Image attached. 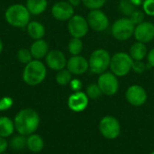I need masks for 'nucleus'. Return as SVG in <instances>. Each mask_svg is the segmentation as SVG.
Wrapping results in <instances>:
<instances>
[{
    "instance_id": "5",
    "label": "nucleus",
    "mask_w": 154,
    "mask_h": 154,
    "mask_svg": "<svg viewBox=\"0 0 154 154\" xmlns=\"http://www.w3.org/2000/svg\"><path fill=\"white\" fill-rule=\"evenodd\" d=\"M133 62L134 60L131 58L129 53L118 51L111 56L109 69L116 77H125L132 70Z\"/></svg>"
},
{
    "instance_id": "2",
    "label": "nucleus",
    "mask_w": 154,
    "mask_h": 154,
    "mask_svg": "<svg viewBox=\"0 0 154 154\" xmlns=\"http://www.w3.org/2000/svg\"><path fill=\"white\" fill-rule=\"evenodd\" d=\"M47 66L40 60H32L27 63L23 70V80L28 86L40 85L46 78Z\"/></svg>"
},
{
    "instance_id": "17",
    "label": "nucleus",
    "mask_w": 154,
    "mask_h": 154,
    "mask_svg": "<svg viewBox=\"0 0 154 154\" xmlns=\"http://www.w3.org/2000/svg\"><path fill=\"white\" fill-rule=\"evenodd\" d=\"M30 51L32 53V56L33 60H42L46 57L47 53L49 52V44L44 39H40V40H35L31 47H30Z\"/></svg>"
},
{
    "instance_id": "13",
    "label": "nucleus",
    "mask_w": 154,
    "mask_h": 154,
    "mask_svg": "<svg viewBox=\"0 0 154 154\" xmlns=\"http://www.w3.org/2000/svg\"><path fill=\"white\" fill-rule=\"evenodd\" d=\"M67 58L64 52L60 50L49 51L45 57V64L48 68L54 71H59L63 69L67 66Z\"/></svg>"
},
{
    "instance_id": "25",
    "label": "nucleus",
    "mask_w": 154,
    "mask_h": 154,
    "mask_svg": "<svg viewBox=\"0 0 154 154\" xmlns=\"http://www.w3.org/2000/svg\"><path fill=\"white\" fill-rule=\"evenodd\" d=\"M135 9L136 7L131 3L130 0H120L118 3V10L125 17H129Z\"/></svg>"
},
{
    "instance_id": "19",
    "label": "nucleus",
    "mask_w": 154,
    "mask_h": 154,
    "mask_svg": "<svg viewBox=\"0 0 154 154\" xmlns=\"http://www.w3.org/2000/svg\"><path fill=\"white\" fill-rule=\"evenodd\" d=\"M26 31H27L28 35L32 39H33L34 41L43 39V37L45 35V32H46L44 25L42 23L38 22V21L30 22L26 26Z\"/></svg>"
},
{
    "instance_id": "4",
    "label": "nucleus",
    "mask_w": 154,
    "mask_h": 154,
    "mask_svg": "<svg viewBox=\"0 0 154 154\" xmlns=\"http://www.w3.org/2000/svg\"><path fill=\"white\" fill-rule=\"evenodd\" d=\"M111 55L109 51L103 48L94 50L88 59L89 70L94 74H102L107 70L110 66Z\"/></svg>"
},
{
    "instance_id": "32",
    "label": "nucleus",
    "mask_w": 154,
    "mask_h": 154,
    "mask_svg": "<svg viewBox=\"0 0 154 154\" xmlns=\"http://www.w3.org/2000/svg\"><path fill=\"white\" fill-rule=\"evenodd\" d=\"M142 6L146 15L154 16V0H144Z\"/></svg>"
},
{
    "instance_id": "27",
    "label": "nucleus",
    "mask_w": 154,
    "mask_h": 154,
    "mask_svg": "<svg viewBox=\"0 0 154 154\" xmlns=\"http://www.w3.org/2000/svg\"><path fill=\"white\" fill-rule=\"evenodd\" d=\"M16 58H17V60H18L19 62H21L23 64H25V65L33 60L30 50L29 49H26V48H21L17 51Z\"/></svg>"
},
{
    "instance_id": "20",
    "label": "nucleus",
    "mask_w": 154,
    "mask_h": 154,
    "mask_svg": "<svg viewBox=\"0 0 154 154\" xmlns=\"http://www.w3.org/2000/svg\"><path fill=\"white\" fill-rule=\"evenodd\" d=\"M44 147V141L42 137L37 134H32L26 138V148L32 152L37 153L42 151Z\"/></svg>"
},
{
    "instance_id": "39",
    "label": "nucleus",
    "mask_w": 154,
    "mask_h": 154,
    "mask_svg": "<svg viewBox=\"0 0 154 154\" xmlns=\"http://www.w3.org/2000/svg\"><path fill=\"white\" fill-rule=\"evenodd\" d=\"M3 49H4V44H3V42H2L1 38H0V54H1L2 51H3Z\"/></svg>"
},
{
    "instance_id": "34",
    "label": "nucleus",
    "mask_w": 154,
    "mask_h": 154,
    "mask_svg": "<svg viewBox=\"0 0 154 154\" xmlns=\"http://www.w3.org/2000/svg\"><path fill=\"white\" fill-rule=\"evenodd\" d=\"M69 86L74 92H78L80 91L82 88V82L79 79H72L69 83Z\"/></svg>"
},
{
    "instance_id": "36",
    "label": "nucleus",
    "mask_w": 154,
    "mask_h": 154,
    "mask_svg": "<svg viewBox=\"0 0 154 154\" xmlns=\"http://www.w3.org/2000/svg\"><path fill=\"white\" fill-rule=\"evenodd\" d=\"M8 142L6 141V138L0 137V154L5 153L6 149L8 148Z\"/></svg>"
},
{
    "instance_id": "18",
    "label": "nucleus",
    "mask_w": 154,
    "mask_h": 154,
    "mask_svg": "<svg viewBox=\"0 0 154 154\" xmlns=\"http://www.w3.org/2000/svg\"><path fill=\"white\" fill-rule=\"evenodd\" d=\"M148 48L145 43L135 42L129 49V55L134 60H143L148 54Z\"/></svg>"
},
{
    "instance_id": "24",
    "label": "nucleus",
    "mask_w": 154,
    "mask_h": 154,
    "mask_svg": "<svg viewBox=\"0 0 154 154\" xmlns=\"http://www.w3.org/2000/svg\"><path fill=\"white\" fill-rule=\"evenodd\" d=\"M55 79H56V82L59 85L67 86L70 83V81L72 79V74L67 69H63L57 71Z\"/></svg>"
},
{
    "instance_id": "7",
    "label": "nucleus",
    "mask_w": 154,
    "mask_h": 154,
    "mask_svg": "<svg viewBox=\"0 0 154 154\" xmlns=\"http://www.w3.org/2000/svg\"><path fill=\"white\" fill-rule=\"evenodd\" d=\"M86 18L89 29H91L94 32H104L109 26V18L106 15V14L101 9L89 10Z\"/></svg>"
},
{
    "instance_id": "8",
    "label": "nucleus",
    "mask_w": 154,
    "mask_h": 154,
    "mask_svg": "<svg viewBox=\"0 0 154 154\" xmlns=\"http://www.w3.org/2000/svg\"><path fill=\"white\" fill-rule=\"evenodd\" d=\"M97 85L101 89L102 94L106 96H114L119 89L118 77L111 71H106L99 75Z\"/></svg>"
},
{
    "instance_id": "16",
    "label": "nucleus",
    "mask_w": 154,
    "mask_h": 154,
    "mask_svg": "<svg viewBox=\"0 0 154 154\" xmlns=\"http://www.w3.org/2000/svg\"><path fill=\"white\" fill-rule=\"evenodd\" d=\"M88 99L89 98L85 92H74L68 98V106L73 112H82L87 108Z\"/></svg>"
},
{
    "instance_id": "1",
    "label": "nucleus",
    "mask_w": 154,
    "mask_h": 154,
    "mask_svg": "<svg viewBox=\"0 0 154 154\" xmlns=\"http://www.w3.org/2000/svg\"><path fill=\"white\" fill-rule=\"evenodd\" d=\"M15 131L18 134L28 136L34 134L40 125V116L32 108H23L14 118Z\"/></svg>"
},
{
    "instance_id": "37",
    "label": "nucleus",
    "mask_w": 154,
    "mask_h": 154,
    "mask_svg": "<svg viewBox=\"0 0 154 154\" xmlns=\"http://www.w3.org/2000/svg\"><path fill=\"white\" fill-rule=\"evenodd\" d=\"M68 2L75 8V7H77V6H79L82 2H81V0H68Z\"/></svg>"
},
{
    "instance_id": "3",
    "label": "nucleus",
    "mask_w": 154,
    "mask_h": 154,
    "mask_svg": "<svg viewBox=\"0 0 154 154\" xmlns=\"http://www.w3.org/2000/svg\"><path fill=\"white\" fill-rule=\"evenodd\" d=\"M5 19L8 24L15 28H25L30 23L31 14L25 5L14 4L9 5L5 12Z\"/></svg>"
},
{
    "instance_id": "6",
    "label": "nucleus",
    "mask_w": 154,
    "mask_h": 154,
    "mask_svg": "<svg viewBox=\"0 0 154 154\" xmlns=\"http://www.w3.org/2000/svg\"><path fill=\"white\" fill-rule=\"evenodd\" d=\"M134 28L135 25L129 19V17L123 16L116 19L112 23L111 34L116 40L119 42H125L134 36Z\"/></svg>"
},
{
    "instance_id": "22",
    "label": "nucleus",
    "mask_w": 154,
    "mask_h": 154,
    "mask_svg": "<svg viewBox=\"0 0 154 154\" xmlns=\"http://www.w3.org/2000/svg\"><path fill=\"white\" fill-rule=\"evenodd\" d=\"M15 131L14 120L8 116H0V137L7 138Z\"/></svg>"
},
{
    "instance_id": "26",
    "label": "nucleus",
    "mask_w": 154,
    "mask_h": 154,
    "mask_svg": "<svg viewBox=\"0 0 154 154\" xmlns=\"http://www.w3.org/2000/svg\"><path fill=\"white\" fill-rule=\"evenodd\" d=\"M26 138L27 136L24 135H21V134L15 135L11 139L9 145L13 150L21 151L26 147Z\"/></svg>"
},
{
    "instance_id": "10",
    "label": "nucleus",
    "mask_w": 154,
    "mask_h": 154,
    "mask_svg": "<svg viewBox=\"0 0 154 154\" xmlns=\"http://www.w3.org/2000/svg\"><path fill=\"white\" fill-rule=\"evenodd\" d=\"M99 131L105 138L110 140L116 139L121 132L120 123L114 116H105L99 123Z\"/></svg>"
},
{
    "instance_id": "30",
    "label": "nucleus",
    "mask_w": 154,
    "mask_h": 154,
    "mask_svg": "<svg viewBox=\"0 0 154 154\" xmlns=\"http://www.w3.org/2000/svg\"><path fill=\"white\" fill-rule=\"evenodd\" d=\"M145 14L143 10H139V9H135L133 14L129 16V19L133 22V23L134 25H137L143 22H144L145 19Z\"/></svg>"
},
{
    "instance_id": "33",
    "label": "nucleus",
    "mask_w": 154,
    "mask_h": 154,
    "mask_svg": "<svg viewBox=\"0 0 154 154\" xmlns=\"http://www.w3.org/2000/svg\"><path fill=\"white\" fill-rule=\"evenodd\" d=\"M14 105V100L10 97H3L0 98V112L9 110Z\"/></svg>"
},
{
    "instance_id": "40",
    "label": "nucleus",
    "mask_w": 154,
    "mask_h": 154,
    "mask_svg": "<svg viewBox=\"0 0 154 154\" xmlns=\"http://www.w3.org/2000/svg\"><path fill=\"white\" fill-rule=\"evenodd\" d=\"M151 154H154V152H152V153Z\"/></svg>"
},
{
    "instance_id": "31",
    "label": "nucleus",
    "mask_w": 154,
    "mask_h": 154,
    "mask_svg": "<svg viewBox=\"0 0 154 154\" xmlns=\"http://www.w3.org/2000/svg\"><path fill=\"white\" fill-rule=\"evenodd\" d=\"M148 68L150 67L148 66V64L144 63L143 60H134L132 70H134L137 74H143Z\"/></svg>"
},
{
    "instance_id": "15",
    "label": "nucleus",
    "mask_w": 154,
    "mask_h": 154,
    "mask_svg": "<svg viewBox=\"0 0 154 154\" xmlns=\"http://www.w3.org/2000/svg\"><path fill=\"white\" fill-rule=\"evenodd\" d=\"M66 68L72 75H83L89 69L88 60L81 55L71 56L67 61Z\"/></svg>"
},
{
    "instance_id": "28",
    "label": "nucleus",
    "mask_w": 154,
    "mask_h": 154,
    "mask_svg": "<svg viewBox=\"0 0 154 154\" xmlns=\"http://www.w3.org/2000/svg\"><path fill=\"white\" fill-rule=\"evenodd\" d=\"M86 94L90 99H97L101 97L102 91L99 88L97 83H92L89 84L86 88Z\"/></svg>"
},
{
    "instance_id": "29",
    "label": "nucleus",
    "mask_w": 154,
    "mask_h": 154,
    "mask_svg": "<svg viewBox=\"0 0 154 154\" xmlns=\"http://www.w3.org/2000/svg\"><path fill=\"white\" fill-rule=\"evenodd\" d=\"M83 5L88 10L101 9L106 3V0H81Z\"/></svg>"
},
{
    "instance_id": "41",
    "label": "nucleus",
    "mask_w": 154,
    "mask_h": 154,
    "mask_svg": "<svg viewBox=\"0 0 154 154\" xmlns=\"http://www.w3.org/2000/svg\"><path fill=\"white\" fill-rule=\"evenodd\" d=\"M2 154H6V153H2Z\"/></svg>"
},
{
    "instance_id": "23",
    "label": "nucleus",
    "mask_w": 154,
    "mask_h": 154,
    "mask_svg": "<svg viewBox=\"0 0 154 154\" xmlns=\"http://www.w3.org/2000/svg\"><path fill=\"white\" fill-rule=\"evenodd\" d=\"M68 51L71 56L80 55L83 51V42L79 38L72 37L68 43Z\"/></svg>"
},
{
    "instance_id": "11",
    "label": "nucleus",
    "mask_w": 154,
    "mask_h": 154,
    "mask_svg": "<svg viewBox=\"0 0 154 154\" xmlns=\"http://www.w3.org/2000/svg\"><path fill=\"white\" fill-rule=\"evenodd\" d=\"M51 13L54 19L65 22L75 14V8L68 1H58L51 6Z\"/></svg>"
},
{
    "instance_id": "14",
    "label": "nucleus",
    "mask_w": 154,
    "mask_h": 154,
    "mask_svg": "<svg viewBox=\"0 0 154 154\" xmlns=\"http://www.w3.org/2000/svg\"><path fill=\"white\" fill-rule=\"evenodd\" d=\"M134 36L136 42L148 43L154 40V23L152 22L144 21L135 25Z\"/></svg>"
},
{
    "instance_id": "35",
    "label": "nucleus",
    "mask_w": 154,
    "mask_h": 154,
    "mask_svg": "<svg viewBox=\"0 0 154 154\" xmlns=\"http://www.w3.org/2000/svg\"><path fill=\"white\" fill-rule=\"evenodd\" d=\"M147 64L150 68H154V47L148 51L147 54Z\"/></svg>"
},
{
    "instance_id": "21",
    "label": "nucleus",
    "mask_w": 154,
    "mask_h": 154,
    "mask_svg": "<svg viewBox=\"0 0 154 154\" xmlns=\"http://www.w3.org/2000/svg\"><path fill=\"white\" fill-rule=\"evenodd\" d=\"M25 6L32 15H40L48 7V0H26Z\"/></svg>"
},
{
    "instance_id": "38",
    "label": "nucleus",
    "mask_w": 154,
    "mask_h": 154,
    "mask_svg": "<svg viewBox=\"0 0 154 154\" xmlns=\"http://www.w3.org/2000/svg\"><path fill=\"white\" fill-rule=\"evenodd\" d=\"M130 1H131V3H132L135 7H138V6H140V5H143V3L144 0H130Z\"/></svg>"
},
{
    "instance_id": "12",
    "label": "nucleus",
    "mask_w": 154,
    "mask_h": 154,
    "mask_svg": "<svg viewBox=\"0 0 154 154\" xmlns=\"http://www.w3.org/2000/svg\"><path fill=\"white\" fill-rule=\"evenodd\" d=\"M126 100L134 106H141L147 101V92L140 85L130 86L125 93Z\"/></svg>"
},
{
    "instance_id": "9",
    "label": "nucleus",
    "mask_w": 154,
    "mask_h": 154,
    "mask_svg": "<svg viewBox=\"0 0 154 154\" xmlns=\"http://www.w3.org/2000/svg\"><path fill=\"white\" fill-rule=\"evenodd\" d=\"M67 28L71 37L79 39L84 38L89 31L87 18L80 14H74L68 21Z\"/></svg>"
}]
</instances>
